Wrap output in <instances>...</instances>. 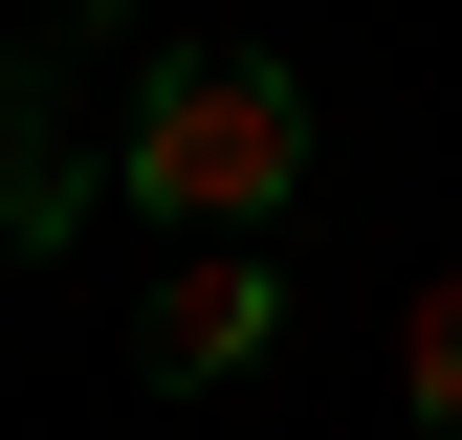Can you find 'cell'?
<instances>
[{"label":"cell","mask_w":462,"mask_h":440,"mask_svg":"<svg viewBox=\"0 0 462 440\" xmlns=\"http://www.w3.org/2000/svg\"><path fill=\"white\" fill-rule=\"evenodd\" d=\"M110 198H154L177 243H264L309 198V67L286 44H154L133 133H110Z\"/></svg>","instance_id":"6da1fadb"},{"label":"cell","mask_w":462,"mask_h":440,"mask_svg":"<svg viewBox=\"0 0 462 440\" xmlns=\"http://www.w3.org/2000/svg\"><path fill=\"white\" fill-rule=\"evenodd\" d=\"M264 353H286V264L264 243H177V264H154V308H133V374H154V397H243Z\"/></svg>","instance_id":"7a4b0ae2"},{"label":"cell","mask_w":462,"mask_h":440,"mask_svg":"<svg viewBox=\"0 0 462 440\" xmlns=\"http://www.w3.org/2000/svg\"><path fill=\"white\" fill-rule=\"evenodd\" d=\"M88 198H110V154L67 133V67H44V44H0V264H44Z\"/></svg>","instance_id":"3957f363"},{"label":"cell","mask_w":462,"mask_h":440,"mask_svg":"<svg viewBox=\"0 0 462 440\" xmlns=\"http://www.w3.org/2000/svg\"><path fill=\"white\" fill-rule=\"evenodd\" d=\"M396 397H419V418L462 440V264H440V287H419V308H396Z\"/></svg>","instance_id":"277c9868"}]
</instances>
